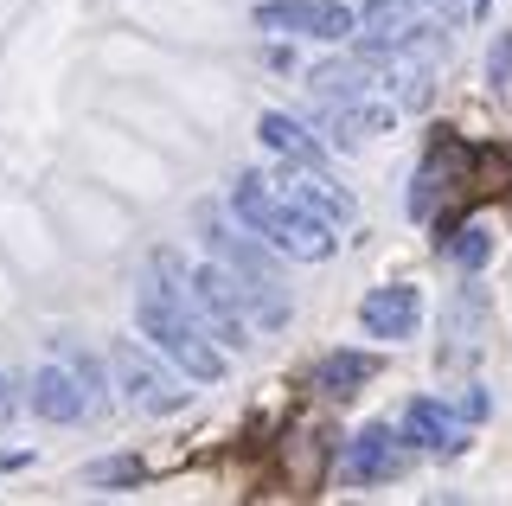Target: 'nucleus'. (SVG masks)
<instances>
[{
	"label": "nucleus",
	"mask_w": 512,
	"mask_h": 506,
	"mask_svg": "<svg viewBox=\"0 0 512 506\" xmlns=\"http://www.w3.org/2000/svg\"><path fill=\"white\" fill-rule=\"evenodd\" d=\"M135 327L192 378V385H218L224 378V353L212 346L205 321L192 314L186 282H160V270H154L148 282H141V295H135Z\"/></svg>",
	"instance_id": "1"
},
{
	"label": "nucleus",
	"mask_w": 512,
	"mask_h": 506,
	"mask_svg": "<svg viewBox=\"0 0 512 506\" xmlns=\"http://www.w3.org/2000/svg\"><path fill=\"white\" fill-rule=\"evenodd\" d=\"M224 212H231L244 231H256L263 244H276L288 263H327L333 244H340V237H333V225H320L314 212H301V205H288L282 193H269L263 173H237Z\"/></svg>",
	"instance_id": "2"
},
{
	"label": "nucleus",
	"mask_w": 512,
	"mask_h": 506,
	"mask_svg": "<svg viewBox=\"0 0 512 506\" xmlns=\"http://www.w3.org/2000/svg\"><path fill=\"white\" fill-rule=\"evenodd\" d=\"M186 302L205 321V334H218L224 346H237V353L250 346V321H244V308H237L231 270H218V263H192V270H186Z\"/></svg>",
	"instance_id": "3"
},
{
	"label": "nucleus",
	"mask_w": 512,
	"mask_h": 506,
	"mask_svg": "<svg viewBox=\"0 0 512 506\" xmlns=\"http://www.w3.org/2000/svg\"><path fill=\"white\" fill-rule=\"evenodd\" d=\"M256 26L288 39H352V7L346 0H263Z\"/></svg>",
	"instance_id": "4"
},
{
	"label": "nucleus",
	"mask_w": 512,
	"mask_h": 506,
	"mask_svg": "<svg viewBox=\"0 0 512 506\" xmlns=\"http://www.w3.org/2000/svg\"><path fill=\"white\" fill-rule=\"evenodd\" d=\"M109 366H116V385H122V398L141 410V417H173V410L186 404V385H173L167 372L154 366L148 353H141V346H116V353H109Z\"/></svg>",
	"instance_id": "5"
},
{
	"label": "nucleus",
	"mask_w": 512,
	"mask_h": 506,
	"mask_svg": "<svg viewBox=\"0 0 512 506\" xmlns=\"http://www.w3.org/2000/svg\"><path fill=\"white\" fill-rule=\"evenodd\" d=\"M199 244L212 250V263H218V270H231V276H276V263L256 250V231L231 225L224 205H212V199L199 205Z\"/></svg>",
	"instance_id": "6"
},
{
	"label": "nucleus",
	"mask_w": 512,
	"mask_h": 506,
	"mask_svg": "<svg viewBox=\"0 0 512 506\" xmlns=\"http://www.w3.org/2000/svg\"><path fill=\"white\" fill-rule=\"evenodd\" d=\"M474 173V148L455 135H442L436 148L423 154V167H416L410 180V218H436V193H455V186H468Z\"/></svg>",
	"instance_id": "7"
},
{
	"label": "nucleus",
	"mask_w": 512,
	"mask_h": 506,
	"mask_svg": "<svg viewBox=\"0 0 512 506\" xmlns=\"http://www.w3.org/2000/svg\"><path fill=\"white\" fill-rule=\"evenodd\" d=\"M359 327L372 340H416L423 334V295L410 289V282H384L359 302Z\"/></svg>",
	"instance_id": "8"
},
{
	"label": "nucleus",
	"mask_w": 512,
	"mask_h": 506,
	"mask_svg": "<svg viewBox=\"0 0 512 506\" xmlns=\"http://www.w3.org/2000/svg\"><path fill=\"white\" fill-rule=\"evenodd\" d=\"M282 199H288V205H301V212H314L320 225H333V231L359 218V199H352L340 180H327L320 167H288V180H282Z\"/></svg>",
	"instance_id": "9"
},
{
	"label": "nucleus",
	"mask_w": 512,
	"mask_h": 506,
	"mask_svg": "<svg viewBox=\"0 0 512 506\" xmlns=\"http://www.w3.org/2000/svg\"><path fill=\"white\" fill-rule=\"evenodd\" d=\"M404 449H423V455H455L461 449V417L448 410L442 398H416L404 410Z\"/></svg>",
	"instance_id": "10"
},
{
	"label": "nucleus",
	"mask_w": 512,
	"mask_h": 506,
	"mask_svg": "<svg viewBox=\"0 0 512 506\" xmlns=\"http://www.w3.org/2000/svg\"><path fill=\"white\" fill-rule=\"evenodd\" d=\"M404 436H391L384 423H372V430H359L346 442V474L352 481H391V474H404Z\"/></svg>",
	"instance_id": "11"
},
{
	"label": "nucleus",
	"mask_w": 512,
	"mask_h": 506,
	"mask_svg": "<svg viewBox=\"0 0 512 506\" xmlns=\"http://www.w3.org/2000/svg\"><path fill=\"white\" fill-rule=\"evenodd\" d=\"M32 410H39L45 423H84L90 410H84V391H77V378H71V366L64 359H52V366H39L32 372Z\"/></svg>",
	"instance_id": "12"
},
{
	"label": "nucleus",
	"mask_w": 512,
	"mask_h": 506,
	"mask_svg": "<svg viewBox=\"0 0 512 506\" xmlns=\"http://www.w3.org/2000/svg\"><path fill=\"white\" fill-rule=\"evenodd\" d=\"M372 378H378V359H372V353H352V346H340V353H327V359H320V366L308 372V385L320 391V398H340V404H346V398H359Z\"/></svg>",
	"instance_id": "13"
},
{
	"label": "nucleus",
	"mask_w": 512,
	"mask_h": 506,
	"mask_svg": "<svg viewBox=\"0 0 512 506\" xmlns=\"http://www.w3.org/2000/svg\"><path fill=\"white\" fill-rule=\"evenodd\" d=\"M256 135H263L269 154H282L288 167H327V148L301 129L295 116H282V109H263V122H256Z\"/></svg>",
	"instance_id": "14"
},
{
	"label": "nucleus",
	"mask_w": 512,
	"mask_h": 506,
	"mask_svg": "<svg viewBox=\"0 0 512 506\" xmlns=\"http://www.w3.org/2000/svg\"><path fill=\"white\" fill-rule=\"evenodd\" d=\"M436 244L455 257V270H468V276H480L493 263V225L487 218H468V225H455V231H442Z\"/></svg>",
	"instance_id": "15"
},
{
	"label": "nucleus",
	"mask_w": 512,
	"mask_h": 506,
	"mask_svg": "<svg viewBox=\"0 0 512 506\" xmlns=\"http://www.w3.org/2000/svg\"><path fill=\"white\" fill-rule=\"evenodd\" d=\"M314 90H320V103H346V97H359V90H372V77H365L359 65H320L314 71Z\"/></svg>",
	"instance_id": "16"
},
{
	"label": "nucleus",
	"mask_w": 512,
	"mask_h": 506,
	"mask_svg": "<svg viewBox=\"0 0 512 506\" xmlns=\"http://www.w3.org/2000/svg\"><path fill=\"white\" fill-rule=\"evenodd\" d=\"M141 455H109V462H90V474L84 481L90 487H103V494H128V487H141Z\"/></svg>",
	"instance_id": "17"
},
{
	"label": "nucleus",
	"mask_w": 512,
	"mask_h": 506,
	"mask_svg": "<svg viewBox=\"0 0 512 506\" xmlns=\"http://www.w3.org/2000/svg\"><path fill=\"white\" fill-rule=\"evenodd\" d=\"M58 353H64V366H71L77 391H84V410L96 417V410H103V372H96V359H90V353H77V346H58Z\"/></svg>",
	"instance_id": "18"
},
{
	"label": "nucleus",
	"mask_w": 512,
	"mask_h": 506,
	"mask_svg": "<svg viewBox=\"0 0 512 506\" xmlns=\"http://www.w3.org/2000/svg\"><path fill=\"white\" fill-rule=\"evenodd\" d=\"M487 84H493V90H512V33L493 39V52H487Z\"/></svg>",
	"instance_id": "19"
},
{
	"label": "nucleus",
	"mask_w": 512,
	"mask_h": 506,
	"mask_svg": "<svg viewBox=\"0 0 512 506\" xmlns=\"http://www.w3.org/2000/svg\"><path fill=\"white\" fill-rule=\"evenodd\" d=\"M461 417H468V423H480V417H487V391H468V398H461Z\"/></svg>",
	"instance_id": "20"
},
{
	"label": "nucleus",
	"mask_w": 512,
	"mask_h": 506,
	"mask_svg": "<svg viewBox=\"0 0 512 506\" xmlns=\"http://www.w3.org/2000/svg\"><path fill=\"white\" fill-rule=\"evenodd\" d=\"M13 417V391H7V378H0V423Z\"/></svg>",
	"instance_id": "21"
}]
</instances>
